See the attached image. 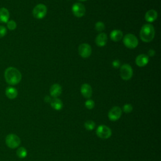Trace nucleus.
<instances>
[{
	"mask_svg": "<svg viewBox=\"0 0 161 161\" xmlns=\"http://www.w3.org/2000/svg\"><path fill=\"white\" fill-rule=\"evenodd\" d=\"M4 78L8 84L14 86L21 81V74L16 68L9 67L5 70Z\"/></svg>",
	"mask_w": 161,
	"mask_h": 161,
	"instance_id": "f257e3e1",
	"label": "nucleus"
},
{
	"mask_svg": "<svg viewBox=\"0 0 161 161\" xmlns=\"http://www.w3.org/2000/svg\"><path fill=\"white\" fill-rule=\"evenodd\" d=\"M155 36V29L152 25L148 23L144 25L140 32V36L142 40L144 42H151Z\"/></svg>",
	"mask_w": 161,
	"mask_h": 161,
	"instance_id": "f03ea898",
	"label": "nucleus"
},
{
	"mask_svg": "<svg viewBox=\"0 0 161 161\" xmlns=\"http://www.w3.org/2000/svg\"><path fill=\"white\" fill-rule=\"evenodd\" d=\"M6 144L10 148H16L18 147L21 143V140L18 136L15 134L11 133L6 137Z\"/></svg>",
	"mask_w": 161,
	"mask_h": 161,
	"instance_id": "7ed1b4c3",
	"label": "nucleus"
},
{
	"mask_svg": "<svg viewBox=\"0 0 161 161\" xmlns=\"http://www.w3.org/2000/svg\"><path fill=\"white\" fill-rule=\"evenodd\" d=\"M123 43L127 48L133 49L137 47L138 40L134 35L128 33L123 38Z\"/></svg>",
	"mask_w": 161,
	"mask_h": 161,
	"instance_id": "20e7f679",
	"label": "nucleus"
},
{
	"mask_svg": "<svg viewBox=\"0 0 161 161\" xmlns=\"http://www.w3.org/2000/svg\"><path fill=\"white\" fill-rule=\"evenodd\" d=\"M96 132L97 136L102 139L109 138L112 135L111 130L108 126L104 125H99L97 128Z\"/></svg>",
	"mask_w": 161,
	"mask_h": 161,
	"instance_id": "39448f33",
	"label": "nucleus"
},
{
	"mask_svg": "<svg viewBox=\"0 0 161 161\" xmlns=\"http://www.w3.org/2000/svg\"><path fill=\"white\" fill-rule=\"evenodd\" d=\"M47 12V6L43 4H37L33 9V15L36 19L43 18Z\"/></svg>",
	"mask_w": 161,
	"mask_h": 161,
	"instance_id": "423d86ee",
	"label": "nucleus"
},
{
	"mask_svg": "<svg viewBox=\"0 0 161 161\" xmlns=\"http://www.w3.org/2000/svg\"><path fill=\"white\" fill-rule=\"evenodd\" d=\"M133 69L129 64H123L120 67V76L125 80H129L132 77Z\"/></svg>",
	"mask_w": 161,
	"mask_h": 161,
	"instance_id": "0eeeda50",
	"label": "nucleus"
},
{
	"mask_svg": "<svg viewBox=\"0 0 161 161\" xmlns=\"http://www.w3.org/2000/svg\"><path fill=\"white\" fill-rule=\"evenodd\" d=\"M72 11L74 16L78 18H80L85 14L86 8L82 3H77L73 4L72 7Z\"/></svg>",
	"mask_w": 161,
	"mask_h": 161,
	"instance_id": "6e6552de",
	"label": "nucleus"
},
{
	"mask_svg": "<svg viewBox=\"0 0 161 161\" xmlns=\"http://www.w3.org/2000/svg\"><path fill=\"white\" fill-rule=\"evenodd\" d=\"M122 114V110L118 106H114L108 112V118L109 120L115 121L119 119Z\"/></svg>",
	"mask_w": 161,
	"mask_h": 161,
	"instance_id": "1a4fd4ad",
	"label": "nucleus"
},
{
	"mask_svg": "<svg viewBox=\"0 0 161 161\" xmlns=\"http://www.w3.org/2000/svg\"><path fill=\"white\" fill-rule=\"evenodd\" d=\"M92 52L91 47L87 43H82L79 47V53L82 58H88Z\"/></svg>",
	"mask_w": 161,
	"mask_h": 161,
	"instance_id": "9d476101",
	"label": "nucleus"
},
{
	"mask_svg": "<svg viewBox=\"0 0 161 161\" xmlns=\"http://www.w3.org/2000/svg\"><path fill=\"white\" fill-rule=\"evenodd\" d=\"M80 92L86 98H90L92 94L91 86L88 84H83L80 87Z\"/></svg>",
	"mask_w": 161,
	"mask_h": 161,
	"instance_id": "9b49d317",
	"label": "nucleus"
},
{
	"mask_svg": "<svg viewBox=\"0 0 161 161\" xmlns=\"http://www.w3.org/2000/svg\"><path fill=\"white\" fill-rule=\"evenodd\" d=\"M149 62V58L145 54H140L138 55L135 59L136 64L139 67L145 66Z\"/></svg>",
	"mask_w": 161,
	"mask_h": 161,
	"instance_id": "f8f14e48",
	"label": "nucleus"
},
{
	"mask_svg": "<svg viewBox=\"0 0 161 161\" xmlns=\"http://www.w3.org/2000/svg\"><path fill=\"white\" fill-rule=\"evenodd\" d=\"M62 93V87L58 84H53L50 89V94L53 98L57 97Z\"/></svg>",
	"mask_w": 161,
	"mask_h": 161,
	"instance_id": "ddd939ff",
	"label": "nucleus"
},
{
	"mask_svg": "<svg viewBox=\"0 0 161 161\" xmlns=\"http://www.w3.org/2000/svg\"><path fill=\"white\" fill-rule=\"evenodd\" d=\"M107 40H108L107 35L104 33H100L96 38L95 42L97 46L104 47L106 44Z\"/></svg>",
	"mask_w": 161,
	"mask_h": 161,
	"instance_id": "4468645a",
	"label": "nucleus"
},
{
	"mask_svg": "<svg viewBox=\"0 0 161 161\" xmlns=\"http://www.w3.org/2000/svg\"><path fill=\"white\" fill-rule=\"evenodd\" d=\"M157 18V12L154 9H150L148 11L145 15V19L147 22L152 23Z\"/></svg>",
	"mask_w": 161,
	"mask_h": 161,
	"instance_id": "2eb2a0df",
	"label": "nucleus"
},
{
	"mask_svg": "<svg viewBox=\"0 0 161 161\" xmlns=\"http://www.w3.org/2000/svg\"><path fill=\"white\" fill-rule=\"evenodd\" d=\"M9 13L5 8H0V23H7L9 21Z\"/></svg>",
	"mask_w": 161,
	"mask_h": 161,
	"instance_id": "dca6fc26",
	"label": "nucleus"
},
{
	"mask_svg": "<svg viewBox=\"0 0 161 161\" xmlns=\"http://www.w3.org/2000/svg\"><path fill=\"white\" fill-rule=\"evenodd\" d=\"M6 96L10 99H15L18 96V91L13 87H8L5 91Z\"/></svg>",
	"mask_w": 161,
	"mask_h": 161,
	"instance_id": "f3484780",
	"label": "nucleus"
},
{
	"mask_svg": "<svg viewBox=\"0 0 161 161\" xmlns=\"http://www.w3.org/2000/svg\"><path fill=\"white\" fill-rule=\"evenodd\" d=\"M50 105L53 109L57 111H59L63 108V103L62 101L57 97H55L51 100Z\"/></svg>",
	"mask_w": 161,
	"mask_h": 161,
	"instance_id": "a211bd4d",
	"label": "nucleus"
},
{
	"mask_svg": "<svg viewBox=\"0 0 161 161\" xmlns=\"http://www.w3.org/2000/svg\"><path fill=\"white\" fill-rule=\"evenodd\" d=\"M110 38L114 42H119L123 38V33L119 30H114L110 33Z\"/></svg>",
	"mask_w": 161,
	"mask_h": 161,
	"instance_id": "6ab92c4d",
	"label": "nucleus"
},
{
	"mask_svg": "<svg viewBox=\"0 0 161 161\" xmlns=\"http://www.w3.org/2000/svg\"><path fill=\"white\" fill-rule=\"evenodd\" d=\"M16 155L20 158H24L27 155V150L23 147H19L16 150Z\"/></svg>",
	"mask_w": 161,
	"mask_h": 161,
	"instance_id": "aec40b11",
	"label": "nucleus"
},
{
	"mask_svg": "<svg viewBox=\"0 0 161 161\" xmlns=\"http://www.w3.org/2000/svg\"><path fill=\"white\" fill-rule=\"evenodd\" d=\"M96 124L93 121L88 120L84 123V127L87 130H92L95 128Z\"/></svg>",
	"mask_w": 161,
	"mask_h": 161,
	"instance_id": "412c9836",
	"label": "nucleus"
},
{
	"mask_svg": "<svg viewBox=\"0 0 161 161\" xmlns=\"http://www.w3.org/2000/svg\"><path fill=\"white\" fill-rule=\"evenodd\" d=\"M17 26L16 23L14 20H9L7 22V28L9 30H14Z\"/></svg>",
	"mask_w": 161,
	"mask_h": 161,
	"instance_id": "4be33fe9",
	"label": "nucleus"
},
{
	"mask_svg": "<svg viewBox=\"0 0 161 161\" xmlns=\"http://www.w3.org/2000/svg\"><path fill=\"white\" fill-rule=\"evenodd\" d=\"M95 29L101 32L104 30V24L102 21H98L95 25Z\"/></svg>",
	"mask_w": 161,
	"mask_h": 161,
	"instance_id": "5701e85b",
	"label": "nucleus"
},
{
	"mask_svg": "<svg viewBox=\"0 0 161 161\" xmlns=\"http://www.w3.org/2000/svg\"><path fill=\"white\" fill-rule=\"evenodd\" d=\"M95 105V103L93 100L92 99H88L85 102V106L88 109H92L94 108Z\"/></svg>",
	"mask_w": 161,
	"mask_h": 161,
	"instance_id": "b1692460",
	"label": "nucleus"
},
{
	"mask_svg": "<svg viewBox=\"0 0 161 161\" xmlns=\"http://www.w3.org/2000/svg\"><path fill=\"white\" fill-rule=\"evenodd\" d=\"M123 110L126 113H129L132 111L133 110V106L130 104H126L123 107Z\"/></svg>",
	"mask_w": 161,
	"mask_h": 161,
	"instance_id": "393cba45",
	"label": "nucleus"
},
{
	"mask_svg": "<svg viewBox=\"0 0 161 161\" xmlns=\"http://www.w3.org/2000/svg\"><path fill=\"white\" fill-rule=\"evenodd\" d=\"M7 33V29L5 26L0 25V38L4 37Z\"/></svg>",
	"mask_w": 161,
	"mask_h": 161,
	"instance_id": "a878e982",
	"label": "nucleus"
},
{
	"mask_svg": "<svg viewBox=\"0 0 161 161\" xmlns=\"http://www.w3.org/2000/svg\"><path fill=\"white\" fill-rule=\"evenodd\" d=\"M112 65H113V67H114V68H118L119 67L120 65V64H119V61L118 60H115L112 63Z\"/></svg>",
	"mask_w": 161,
	"mask_h": 161,
	"instance_id": "bb28decb",
	"label": "nucleus"
},
{
	"mask_svg": "<svg viewBox=\"0 0 161 161\" xmlns=\"http://www.w3.org/2000/svg\"><path fill=\"white\" fill-rule=\"evenodd\" d=\"M148 55L152 57V56H153L155 55V51L153 50H150L148 51Z\"/></svg>",
	"mask_w": 161,
	"mask_h": 161,
	"instance_id": "cd10ccee",
	"label": "nucleus"
},
{
	"mask_svg": "<svg viewBox=\"0 0 161 161\" xmlns=\"http://www.w3.org/2000/svg\"><path fill=\"white\" fill-rule=\"evenodd\" d=\"M51 100H52V99L50 98L49 96H46V97H45V101L46 102H50V103Z\"/></svg>",
	"mask_w": 161,
	"mask_h": 161,
	"instance_id": "c85d7f7f",
	"label": "nucleus"
},
{
	"mask_svg": "<svg viewBox=\"0 0 161 161\" xmlns=\"http://www.w3.org/2000/svg\"><path fill=\"white\" fill-rule=\"evenodd\" d=\"M80 1H87V0H79Z\"/></svg>",
	"mask_w": 161,
	"mask_h": 161,
	"instance_id": "c756f323",
	"label": "nucleus"
}]
</instances>
